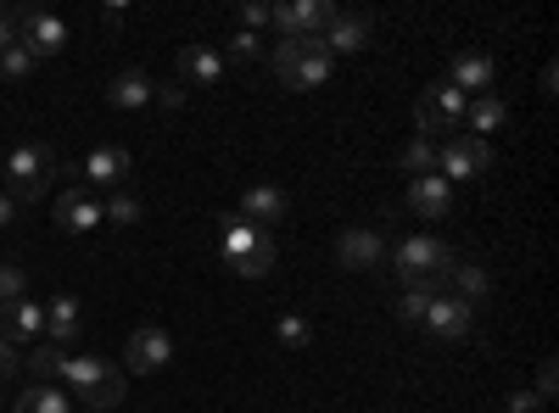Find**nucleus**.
Here are the masks:
<instances>
[{"mask_svg":"<svg viewBox=\"0 0 559 413\" xmlns=\"http://www.w3.org/2000/svg\"><path fill=\"white\" fill-rule=\"evenodd\" d=\"M0 179H7V191L17 207L23 202H39L45 191H51V179H57V157H51V146L45 141H17L12 151H7V162H0Z\"/></svg>","mask_w":559,"mask_h":413,"instance_id":"nucleus-1","label":"nucleus"},{"mask_svg":"<svg viewBox=\"0 0 559 413\" xmlns=\"http://www.w3.org/2000/svg\"><path fill=\"white\" fill-rule=\"evenodd\" d=\"M448 268H453V252H448L437 235H408V241L392 252V274H397L408 291H431V296H442Z\"/></svg>","mask_w":559,"mask_h":413,"instance_id":"nucleus-2","label":"nucleus"},{"mask_svg":"<svg viewBox=\"0 0 559 413\" xmlns=\"http://www.w3.org/2000/svg\"><path fill=\"white\" fill-rule=\"evenodd\" d=\"M331 51H324V39H280L274 45V73L286 89H319L331 78Z\"/></svg>","mask_w":559,"mask_h":413,"instance_id":"nucleus-3","label":"nucleus"},{"mask_svg":"<svg viewBox=\"0 0 559 413\" xmlns=\"http://www.w3.org/2000/svg\"><path fill=\"white\" fill-rule=\"evenodd\" d=\"M464 107H471V96H459L453 84H431L426 96L414 101V123L426 141H437V134H459L464 129Z\"/></svg>","mask_w":559,"mask_h":413,"instance_id":"nucleus-4","label":"nucleus"},{"mask_svg":"<svg viewBox=\"0 0 559 413\" xmlns=\"http://www.w3.org/2000/svg\"><path fill=\"white\" fill-rule=\"evenodd\" d=\"M492 168V146L476 141V134H448V141L437 146V173L448 179V185H464V179H481Z\"/></svg>","mask_w":559,"mask_h":413,"instance_id":"nucleus-5","label":"nucleus"},{"mask_svg":"<svg viewBox=\"0 0 559 413\" xmlns=\"http://www.w3.org/2000/svg\"><path fill=\"white\" fill-rule=\"evenodd\" d=\"M12 12H17V45H23L34 62L57 57L62 45H68V23L57 12H45V7H12Z\"/></svg>","mask_w":559,"mask_h":413,"instance_id":"nucleus-6","label":"nucleus"},{"mask_svg":"<svg viewBox=\"0 0 559 413\" xmlns=\"http://www.w3.org/2000/svg\"><path fill=\"white\" fill-rule=\"evenodd\" d=\"M269 23H280L286 39H319L324 28L336 23V7L331 0H286V7H274Z\"/></svg>","mask_w":559,"mask_h":413,"instance_id":"nucleus-7","label":"nucleus"},{"mask_svg":"<svg viewBox=\"0 0 559 413\" xmlns=\"http://www.w3.org/2000/svg\"><path fill=\"white\" fill-rule=\"evenodd\" d=\"M168 357H174L168 330H163V325H140V330L129 336V347H123V375H157Z\"/></svg>","mask_w":559,"mask_h":413,"instance_id":"nucleus-8","label":"nucleus"},{"mask_svg":"<svg viewBox=\"0 0 559 413\" xmlns=\"http://www.w3.org/2000/svg\"><path fill=\"white\" fill-rule=\"evenodd\" d=\"M419 325H426L437 341H464V336H471V325H476V307L459 302V296H431V307H426Z\"/></svg>","mask_w":559,"mask_h":413,"instance_id":"nucleus-9","label":"nucleus"},{"mask_svg":"<svg viewBox=\"0 0 559 413\" xmlns=\"http://www.w3.org/2000/svg\"><path fill=\"white\" fill-rule=\"evenodd\" d=\"M336 257H342V268H353V274H369V268H381V263H386V241H381L369 223H358V229H342Z\"/></svg>","mask_w":559,"mask_h":413,"instance_id":"nucleus-10","label":"nucleus"},{"mask_svg":"<svg viewBox=\"0 0 559 413\" xmlns=\"http://www.w3.org/2000/svg\"><path fill=\"white\" fill-rule=\"evenodd\" d=\"M408 212H414V218H426V223L448 218V212H453V185H448L442 173H419V179H408Z\"/></svg>","mask_w":559,"mask_h":413,"instance_id":"nucleus-11","label":"nucleus"},{"mask_svg":"<svg viewBox=\"0 0 559 413\" xmlns=\"http://www.w3.org/2000/svg\"><path fill=\"white\" fill-rule=\"evenodd\" d=\"M45 336V307L17 296V302H0V341H39Z\"/></svg>","mask_w":559,"mask_h":413,"instance_id":"nucleus-12","label":"nucleus"},{"mask_svg":"<svg viewBox=\"0 0 559 413\" xmlns=\"http://www.w3.org/2000/svg\"><path fill=\"white\" fill-rule=\"evenodd\" d=\"M448 84L459 89V96H471V101H476V96H492V57H487V51H459Z\"/></svg>","mask_w":559,"mask_h":413,"instance_id":"nucleus-13","label":"nucleus"},{"mask_svg":"<svg viewBox=\"0 0 559 413\" xmlns=\"http://www.w3.org/2000/svg\"><path fill=\"white\" fill-rule=\"evenodd\" d=\"M123 179H129V151L123 146H96V151L84 157V185L123 191Z\"/></svg>","mask_w":559,"mask_h":413,"instance_id":"nucleus-14","label":"nucleus"},{"mask_svg":"<svg viewBox=\"0 0 559 413\" xmlns=\"http://www.w3.org/2000/svg\"><path fill=\"white\" fill-rule=\"evenodd\" d=\"M286 207H292V202H286V191H280V185H263V179L241 191V218H247V223H258V229L280 223V218H286Z\"/></svg>","mask_w":559,"mask_h":413,"instance_id":"nucleus-15","label":"nucleus"},{"mask_svg":"<svg viewBox=\"0 0 559 413\" xmlns=\"http://www.w3.org/2000/svg\"><path fill=\"white\" fill-rule=\"evenodd\" d=\"M319 39H324V51H331V57H353V51L369 45V17L364 12H336V23L324 28Z\"/></svg>","mask_w":559,"mask_h":413,"instance_id":"nucleus-16","label":"nucleus"},{"mask_svg":"<svg viewBox=\"0 0 559 413\" xmlns=\"http://www.w3.org/2000/svg\"><path fill=\"white\" fill-rule=\"evenodd\" d=\"M57 223L68 229V235H84V229H96V223H102V202L73 185V191L57 196Z\"/></svg>","mask_w":559,"mask_h":413,"instance_id":"nucleus-17","label":"nucleus"},{"mask_svg":"<svg viewBox=\"0 0 559 413\" xmlns=\"http://www.w3.org/2000/svg\"><path fill=\"white\" fill-rule=\"evenodd\" d=\"M218 78H224L218 45H185L179 51V84H218Z\"/></svg>","mask_w":559,"mask_h":413,"instance_id":"nucleus-18","label":"nucleus"},{"mask_svg":"<svg viewBox=\"0 0 559 413\" xmlns=\"http://www.w3.org/2000/svg\"><path fill=\"white\" fill-rule=\"evenodd\" d=\"M157 96V84L140 73V68H129V73H118L112 78V89H107V107H118V112H134V107H146Z\"/></svg>","mask_w":559,"mask_h":413,"instance_id":"nucleus-19","label":"nucleus"},{"mask_svg":"<svg viewBox=\"0 0 559 413\" xmlns=\"http://www.w3.org/2000/svg\"><path fill=\"white\" fill-rule=\"evenodd\" d=\"M509 123V107L498 101V96H476L471 107H464V129L476 134V141H487V134H498Z\"/></svg>","mask_w":559,"mask_h":413,"instance_id":"nucleus-20","label":"nucleus"},{"mask_svg":"<svg viewBox=\"0 0 559 413\" xmlns=\"http://www.w3.org/2000/svg\"><path fill=\"white\" fill-rule=\"evenodd\" d=\"M442 286H453L459 302H471V307H476V302L487 296L492 280H487V268H481V263H459V257H453V268H448V280H442Z\"/></svg>","mask_w":559,"mask_h":413,"instance_id":"nucleus-21","label":"nucleus"},{"mask_svg":"<svg viewBox=\"0 0 559 413\" xmlns=\"http://www.w3.org/2000/svg\"><path fill=\"white\" fill-rule=\"evenodd\" d=\"M45 336H51L57 347L79 336V302L73 296H57L51 307H45Z\"/></svg>","mask_w":559,"mask_h":413,"instance_id":"nucleus-22","label":"nucleus"},{"mask_svg":"<svg viewBox=\"0 0 559 413\" xmlns=\"http://www.w3.org/2000/svg\"><path fill=\"white\" fill-rule=\"evenodd\" d=\"M79 402H84L90 413H112V408H123V369H107V375L90 386Z\"/></svg>","mask_w":559,"mask_h":413,"instance_id":"nucleus-23","label":"nucleus"},{"mask_svg":"<svg viewBox=\"0 0 559 413\" xmlns=\"http://www.w3.org/2000/svg\"><path fill=\"white\" fill-rule=\"evenodd\" d=\"M17 413H73V397L51 380V386H28L23 391V402H17Z\"/></svg>","mask_w":559,"mask_h":413,"instance_id":"nucleus-24","label":"nucleus"},{"mask_svg":"<svg viewBox=\"0 0 559 413\" xmlns=\"http://www.w3.org/2000/svg\"><path fill=\"white\" fill-rule=\"evenodd\" d=\"M107 369H112L107 357H62V375H57V380H68V386H73V391L84 397V391L96 386V380H102Z\"/></svg>","mask_w":559,"mask_h":413,"instance_id":"nucleus-25","label":"nucleus"},{"mask_svg":"<svg viewBox=\"0 0 559 413\" xmlns=\"http://www.w3.org/2000/svg\"><path fill=\"white\" fill-rule=\"evenodd\" d=\"M62 347L57 341H34V352H28V375H34V386H51L57 375H62Z\"/></svg>","mask_w":559,"mask_h":413,"instance_id":"nucleus-26","label":"nucleus"},{"mask_svg":"<svg viewBox=\"0 0 559 413\" xmlns=\"http://www.w3.org/2000/svg\"><path fill=\"white\" fill-rule=\"evenodd\" d=\"M397 168H403L408 179H419V173H437V141H426V134H414V141L397 151Z\"/></svg>","mask_w":559,"mask_h":413,"instance_id":"nucleus-27","label":"nucleus"},{"mask_svg":"<svg viewBox=\"0 0 559 413\" xmlns=\"http://www.w3.org/2000/svg\"><path fill=\"white\" fill-rule=\"evenodd\" d=\"M218 57H224V68H229V62H236V68H247V62H258V34H247V28H241V34H229Z\"/></svg>","mask_w":559,"mask_h":413,"instance_id":"nucleus-28","label":"nucleus"},{"mask_svg":"<svg viewBox=\"0 0 559 413\" xmlns=\"http://www.w3.org/2000/svg\"><path fill=\"white\" fill-rule=\"evenodd\" d=\"M28 73H34V57L23 51V45H7V51H0V78L17 84V78H28Z\"/></svg>","mask_w":559,"mask_h":413,"instance_id":"nucleus-29","label":"nucleus"},{"mask_svg":"<svg viewBox=\"0 0 559 413\" xmlns=\"http://www.w3.org/2000/svg\"><path fill=\"white\" fill-rule=\"evenodd\" d=\"M308 341H313V325H308L302 313H286V318H280V347H308Z\"/></svg>","mask_w":559,"mask_h":413,"instance_id":"nucleus-30","label":"nucleus"},{"mask_svg":"<svg viewBox=\"0 0 559 413\" xmlns=\"http://www.w3.org/2000/svg\"><path fill=\"white\" fill-rule=\"evenodd\" d=\"M102 218H107V223H118V229H123V223H134V218H140V202H134V196H129V191H112V202H107V207H102Z\"/></svg>","mask_w":559,"mask_h":413,"instance_id":"nucleus-31","label":"nucleus"},{"mask_svg":"<svg viewBox=\"0 0 559 413\" xmlns=\"http://www.w3.org/2000/svg\"><path fill=\"white\" fill-rule=\"evenodd\" d=\"M426 307H431V291H403V296H397V318H403V325H419V318H426Z\"/></svg>","mask_w":559,"mask_h":413,"instance_id":"nucleus-32","label":"nucleus"},{"mask_svg":"<svg viewBox=\"0 0 559 413\" xmlns=\"http://www.w3.org/2000/svg\"><path fill=\"white\" fill-rule=\"evenodd\" d=\"M17 296H23V268L0 263V302H17Z\"/></svg>","mask_w":559,"mask_h":413,"instance_id":"nucleus-33","label":"nucleus"},{"mask_svg":"<svg viewBox=\"0 0 559 413\" xmlns=\"http://www.w3.org/2000/svg\"><path fill=\"white\" fill-rule=\"evenodd\" d=\"M503 413H543V397L537 391H509L503 397Z\"/></svg>","mask_w":559,"mask_h":413,"instance_id":"nucleus-34","label":"nucleus"},{"mask_svg":"<svg viewBox=\"0 0 559 413\" xmlns=\"http://www.w3.org/2000/svg\"><path fill=\"white\" fill-rule=\"evenodd\" d=\"M269 17H274V7H263V0H247V7H241V23H247V34H252V28H263Z\"/></svg>","mask_w":559,"mask_h":413,"instance_id":"nucleus-35","label":"nucleus"},{"mask_svg":"<svg viewBox=\"0 0 559 413\" xmlns=\"http://www.w3.org/2000/svg\"><path fill=\"white\" fill-rule=\"evenodd\" d=\"M23 369V357H17V347L12 341H0V380H12Z\"/></svg>","mask_w":559,"mask_h":413,"instance_id":"nucleus-36","label":"nucleus"},{"mask_svg":"<svg viewBox=\"0 0 559 413\" xmlns=\"http://www.w3.org/2000/svg\"><path fill=\"white\" fill-rule=\"evenodd\" d=\"M7 45H17V12L0 7V51H7Z\"/></svg>","mask_w":559,"mask_h":413,"instance_id":"nucleus-37","label":"nucleus"},{"mask_svg":"<svg viewBox=\"0 0 559 413\" xmlns=\"http://www.w3.org/2000/svg\"><path fill=\"white\" fill-rule=\"evenodd\" d=\"M152 101H163V107H185V84H157V96Z\"/></svg>","mask_w":559,"mask_h":413,"instance_id":"nucleus-38","label":"nucleus"},{"mask_svg":"<svg viewBox=\"0 0 559 413\" xmlns=\"http://www.w3.org/2000/svg\"><path fill=\"white\" fill-rule=\"evenodd\" d=\"M537 397H543V402L554 397V357H543V369H537Z\"/></svg>","mask_w":559,"mask_h":413,"instance_id":"nucleus-39","label":"nucleus"},{"mask_svg":"<svg viewBox=\"0 0 559 413\" xmlns=\"http://www.w3.org/2000/svg\"><path fill=\"white\" fill-rule=\"evenodd\" d=\"M12 212H17V202H12L7 191H0V229H7V223H12Z\"/></svg>","mask_w":559,"mask_h":413,"instance_id":"nucleus-40","label":"nucleus"},{"mask_svg":"<svg viewBox=\"0 0 559 413\" xmlns=\"http://www.w3.org/2000/svg\"><path fill=\"white\" fill-rule=\"evenodd\" d=\"M79 413H90V408H79Z\"/></svg>","mask_w":559,"mask_h":413,"instance_id":"nucleus-41","label":"nucleus"}]
</instances>
